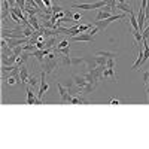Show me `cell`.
<instances>
[{
	"label": "cell",
	"mask_w": 149,
	"mask_h": 149,
	"mask_svg": "<svg viewBox=\"0 0 149 149\" xmlns=\"http://www.w3.org/2000/svg\"><path fill=\"white\" fill-rule=\"evenodd\" d=\"M85 64H86V69H90V70H93L98 66L95 57H85Z\"/></svg>",
	"instance_id": "cell-16"
},
{
	"label": "cell",
	"mask_w": 149,
	"mask_h": 149,
	"mask_svg": "<svg viewBox=\"0 0 149 149\" xmlns=\"http://www.w3.org/2000/svg\"><path fill=\"white\" fill-rule=\"evenodd\" d=\"M2 37H8V39H15V37H26L24 36V31L21 27L18 29H2Z\"/></svg>",
	"instance_id": "cell-3"
},
{
	"label": "cell",
	"mask_w": 149,
	"mask_h": 149,
	"mask_svg": "<svg viewBox=\"0 0 149 149\" xmlns=\"http://www.w3.org/2000/svg\"><path fill=\"white\" fill-rule=\"evenodd\" d=\"M6 84H8V85H15V84H18V78L15 76V74L8 76V78H6Z\"/></svg>",
	"instance_id": "cell-20"
},
{
	"label": "cell",
	"mask_w": 149,
	"mask_h": 149,
	"mask_svg": "<svg viewBox=\"0 0 149 149\" xmlns=\"http://www.w3.org/2000/svg\"><path fill=\"white\" fill-rule=\"evenodd\" d=\"M110 104H112V106H116V104H119V100H118V98H112Z\"/></svg>",
	"instance_id": "cell-25"
},
{
	"label": "cell",
	"mask_w": 149,
	"mask_h": 149,
	"mask_svg": "<svg viewBox=\"0 0 149 149\" xmlns=\"http://www.w3.org/2000/svg\"><path fill=\"white\" fill-rule=\"evenodd\" d=\"M103 79L116 81V72H115V67H107V66H104V70H103Z\"/></svg>",
	"instance_id": "cell-8"
},
{
	"label": "cell",
	"mask_w": 149,
	"mask_h": 149,
	"mask_svg": "<svg viewBox=\"0 0 149 149\" xmlns=\"http://www.w3.org/2000/svg\"><path fill=\"white\" fill-rule=\"evenodd\" d=\"M116 9H121L122 12H125V14H133V8L127 2H121V3L116 2Z\"/></svg>",
	"instance_id": "cell-15"
},
{
	"label": "cell",
	"mask_w": 149,
	"mask_h": 149,
	"mask_svg": "<svg viewBox=\"0 0 149 149\" xmlns=\"http://www.w3.org/2000/svg\"><path fill=\"white\" fill-rule=\"evenodd\" d=\"M72 19L76 22V24H79V21L82 19V15L81 14H78V12H74V14H72Z\"/></svg>",
	"instance_id": "cell-22"
},
{
	"label": "cell",
	"mask_w": 149,
	"mask_h": 149,
	"mask_svg": "<svg viewBox=\"0 0 149 149\" xmlns=\"http://www.w3.org/2000/svg\"><path fill=\"white\" fill-rule=\"evenodd\" d=\"M137 22H139V30L143 31L145 27V22H146V14H145V8L139 9V14H137Z\"/></svg>",
	"instance_id": "cell-12"
},
{
	"label": "cell",
	"mask_w": 149,
	"mask_h": 149,
	"mask_svg": "<svg viewBox=\"0 0 149 149\" xmlns=\"http://www.w3.org/2000/svg\"><path fill=\"white\" fill-rule=\"evenodd\" d=\"M112 15H113V14H112L110 10H106L104 8H100V10H98V14L95 17V21H103V19H106V18H109Z\"/></svg>",
	"instance_id": "cell-13"
},
{
	"label": "cell",
	"mask_w": 149,
	"mask_h": 149,
	"mask_svg": "<svg viewBox=\"0 0 149 149\" xmlns=\"http://www.w3.org/2000/svg\"><path fill=\"white\" fill-rule=\"evenodd\" d=\"M107 3L106 0H98L95 3H72V8L74 9H85V10H94V9H100L104 8Z\"/></svg>",
	"instance_id": "cell-1"
},
{
	"label": "cell",
	"mask_w": 149,
	"mask_h": 149,
	"mask_svg": "<svg viewBox=\"0 0 149 149\" xmlns=\"http://www.w3.org/2000/svg\"><path fill=\"white\" fill-rule=\"evenodd\" d=\"M42 3H43V6H45V10H46V9H51V10H52L54 0H42ZM45 10H43V12H45Z\"/></svg>",
	"instance_id": "cell-21"
},
{
	"label": "cell",
	"mask_w": 149,
	"mask_h": 149,
	"mask_svg": "<svg viewBox=\"0 0 149 149\" xmlns=\"http://www.w3.org/2000/svg\"><path fill=\"white\" fill-rule=\"evenodd\" d=\"M70 103H72V104H86L88 102H86L81 94H73L72 98H70Z\"/></svg>",
	"instance_id": "cell-14"
},
{
	"label": "cell",
	"mask_w": 149,
	"mask_h": 149,
	"mask_svg": "<svg viewBox=\"0 0 149 149\" xmlns=\"http://www.w3.org/2000/svg\"><path fill=\"white\" fill-rule=\"evenodd\" d=\"M97 57H104V58H116V52H110V51H97Z\"/></svg>",
	"instance_id": "cell-17"
},
{
	"label": "cell",
	"mask_w": 149,
	"mask_h": 149,
	"mask_svg": "<svg viewBox=\"0 0 149 149\" xmlns=\"http://www.w3.org/2000/svg\"><path fill=\"white\" fill-rule=\"evenodd\" d=\"M26 88H27V103L29 104H42V102L39 100V98H36L33 91H31V86L30 85H26Z\"/></svg>",
	"instance_id": "cell-10"
},
{
	"label": "cell",
	"mask_w": 149,
	"mask_h": 149,
	"mask_svg": "<svg viewBox=\"0 0 149 149\" xmlns=\"http://www.w3.org/2000/svg\"><path fill=\"white\" fill-rule=\"evenodd\" d=\"M19 79H21V84H24V85L29 84L30 74H29V69L26 67V64H22V66L19 67Z\"/></svg>",
	"instance_id": "cell-9"
},
{
	"label": "cell",
	"mask_w": 149,
	"mask_h": 149,
	"mask_svg": "<svg viewBox=\"0 0 149 149\" xmlns=\"http://www.w3.org/2000/svg\"><path fill=\"white\" fill-rule=\"evenodd\" d=\"M130 26L134 29V30H139V22H137V17L134 15V12L133 14H130ZM140 31V30H139Z\"/></svg>",
	"instance_id": "cell-19"
},
{
	"label": "cell",
	"mask_w": 149,
	"mask_h": 149,
	"mask_svg": "<svg viewBox=\"0 0 149 149\" xmlns=\"http://www.w3.org/2000/svg\"><path fill=\"white\" fill-rule=\"evenodd\" d=\"M40 19L39 18H37V15H34V14H31V15H29V24H30V26L37 31V30H40L42 29V24L39 22Z\"/></svg>",
	"instance_id": "cell-11"
},
{
	"label": "cell",
	"mask_w": 149,
	"mask_h": 149,
	"mask_svg": "<svg viewBox=\"0 0 149 149\" xmlns=\"http://www.w3.org/2000/svg\"><path fill=\"white\" fill-rule=\"evenodd\" d=\"M116 19H125V15L113 14L112 17H109V18H106V19H103V21H94L93 24H94L95 27L100 29V31H103V30H106V29H107V26H109L110 22H113V21H116Z\"/></svg>",
	"instance_id": "cell-2"
},
{
	"label": "cell",
	"mask_w": 149,
	"mask_h": 149,
	"mask_svg": "<svg viewBox=\"0 0 149 149\" xmlns=\"http://www.w3.org/2000/svg\"><path fill=\"white\" fill-rule=\"evenodd\" d=\"M48 88H49V85L46 82V73L42 70V73H40V88H39V93H37V98H39L40 102H42V97L46 94Z\"/></svg>",
	"instance_id": "cell-5"
},
{
	"label": "cell",
	"mask_w": 149,
	"mask_h": 149,
	"mask_svg": "<svg viewBox=\"0 0 149 149\" xmlns=\"http://www.w3.org/2000/svg\"><path fill=\"white\" fill-rule=\"evenodd\" d=\"M70 39L74 40V42H94V36L90 34L88 31H85V33H81V34H76V36H72Z\"/></svg>",
	"instance_id": "cell-7"
},
{
	"label": "cell",
	"mask_w": 149,
	"mask_h": 149,
	"mask_svg": "<svg viewBox=\"0 0 149 149\" xmlns=\"http://www.w3.org/2000/svg\"><path fill=\"white\" fill-rule=\"evenodd\" d=\"M54 51L57 54H64V55H70V48H69V40L64 39V40H61L55 48H54Z\"/></svg>",
	"instance_id": "cell-6"
},
{
	"label": "cell",
	"mask_w": 149,
	"mask_h": 149,
	"mask_svg": "<svg viewBox=\"0 0 149 149\" xmlns=\"http://www.w3.org/2000/svg\"><path fill=\"white\" fill-rule=\"evenodd\" d=\"M27 85H30L31 88H34V86L37 85V78L36 76H30V79H29V84Z\"/></svg>",
	"instance_id": "cell-23"
},
{
	"label": "cell",
	"mask_w": 149,
	"mask_h": 149,
	"mask_svg": "<svg viewBox=\"0 0 149 149\" xmlns=\"http://www.w3.org/2000/svg\"><path fill=\"white\" fill-rule=\"evenodd\" d=\"M15 69H19V67L18 66H5V64H2V76L6 78V74L10 73V72H14Z\"/></svg>",
	"instance_id": "cell-18"
},
{
	"label": "cell",
	"mask_w": 149,
	"mask_h": 149,
	"mask_svg": "<svg viewBox=\"0 0 149 149\" xmlns=\"http://www.w3.org/2000/svg\"><path fill=\"white\" fill-rule=\"evenodd\" d=\"M72 81H73L74 86H76V94H79V91L84 88L86 84H88V81H86V78H85V74H73Z\"/></svg>",
	"instance_id": "cell-4"
},
{
	"label": "cell",
	"mask_w": 149,
	"mask_h": 149,
	"mask_svg": "<svg viewBox=\"0 0 149 149\" xmlns=\"http://www.w3.org/2000/svg\"><path fill=\"white\" fill-rule=\"evenodd\" d=\"M143 82H145V85H146V84L149 82V70L143 73Z\"/></svg>",
	"instance_id": "cell-24"
}]
</instances>
